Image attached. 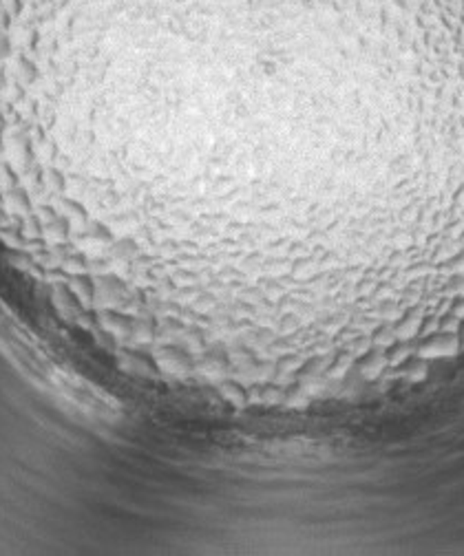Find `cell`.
<instances>
[{"label":"cell","mask_w":464,"mask_h":556,"mask_svg":"<svg viewBox=\"0 0 464 556\" xmlns=\"http://www.w3.org/2000/svg\"><path fill=\"white\" fill-rule=\"evenodd\" d=\"M462 349V340L458 333L436 331L431 336H424L415 342V354L422 360H442V358H456Z\"/></svg>","instance_id":"cell-1"},{"label":"cell","mask_w":464,"mask_h":556,"mask_svg":"<svg viewBox=\"0 0 464 556\" xmlns=\"http://www.w3.org/2000/svg\"><path fill=\"white\" fill-rule=\"evenodd\" d=\"M387 367H389V362H387L385 349H378V347H372L363 358L356 360V373L367 382L378 380L385 373Z\"/></svg>","instance_id":"cell-2"},{"label":"cell","mask_w":464,"mask_h":556,"mask_svg":"<svg viewBox=\"0 0 464 556\" xmlns=\"http://www.w3.org/2000/svg\"><path fill=\"white\" fill-rule=\"evenodd\" d=\"M427 316V309L420 305L415 307H409L404 309L402 318L398 322H394V329H396V338L398 340H418V333H420V324Z\"/></svg>","instance_id":"cell-3"},{"label":"cell","mask_w":464,"mask_h":556,"mask_svg":"<svg viewBox=\"0 0 464 556\" xmlns=\"http://www.w3.org/2000/svg\"><path fill=\"white\" fill-rule=\"evenodd\" d=\"M398 371L394 373V376L398 378H404V380H409V382H422L427 380V376H429V360H422L418 356H411L407 362H402L400 367H396Z\"/></svg>","instance_id":"cell-4"},{"label":"cell","mask_w":464,"mask_h":556,"mask_svg":"<svg viewBox=\"0 0 464 556\" xmlns=\"http://www.w3.org/2000/svg\"><path fill=\"white\" fill-rule=\"evenodd\" d=\"M387 354V362L391 369L400 367L402 362H407L413 354H415V342L413 340H396L389 349H385Z\"/></svg>","instance_id":"cell-5"},{"label":"cell","mask_w":464,"mask_h":556,"mask_svg":"<svg viewBox=\"0 0 464 556\" xmlns=\"http://www.w3.org/2000/svg\"><path fill=\"white\" fill-rule=\"evenodd\" d=\"M370 338H372V347H378V349H389L391 345L398 340L394 324H389V322H383L380 327H376L370 333Z\"/></svg>","instance_id":"cell-6"},{"label":"cell","mask_w":464,"mask_h":556,"mask_svg":"<svg viewBox=\"0 0 464 556\" xmlns=\"http://www.w3.org/2000/svg\"><path fill=\"white\" fill-rule=\"evenodd\" d=\"M438 268H433V263H415V265H407V268L402 270V278L404 281H415V283H420V281H427L429 276L436 274Z\"/></svg>","instance_id":"cell-7"},{"label":"cell","mask_w":464,"mask_h":556,"mask_svg":"<svg viewBox=\"0 0 464 556\" xmlns=\"http://www.w3.org/2000/svg\"><path fill=\"white\" fill-rule=\"evenodd\" d=\"M376 313H378V318L380 322H389V324H394L402 318V313L404 309L400 307L398 300H383V303H378L376 305Z\"/></svg>","instance_id":"cell-8"},{"label":"cell","mask_w":464,"mask_h":556,"mask_svg":"<svg viewBox=\"0 0 464 556\" xmlns=\"http://www.w3.org/2000/svg\"><path fill=\"white\" fill-rule=\"evenodd\" d=\"M438 294L442 298H462L464 296V274L447 276L445 283L440 285Z\"/></svg>","instance_id":"cell-9"},{"label":"cell","mask_w":464,"mask_h":556,"mask_svg":"<svg viewBox=\"0 0 464 556\" xmlns=\"http://www.w3.org/2000/svg\"><path fill=\"white\" fill-rule=\"evenodd\" d=\"M370 349H372V338L367 336V333H361V336H356L350 345H345V347H343V351H345V354H350L354 360H359V358H363L367 351H370Z\"/></svg>","instance_id":"cell-10"},{"label":"cell","mask_w":464,"mask_h":556,"mask_svg":"<svg viewBox=\"0 0 464 556\" xmlns=\"http://www.w3.org/2000/svg\"><path fill=\"white\" fill-rule=\"evenodd\" d=\"M370 300L372 305H378V303H383V300H398V294H396V287L391 285V283H378L374 287V292L370 294Z\"/></svg>","instance_id":"cell-11"},{"label":"cell","mask_w":464,"mask_h":556,"mask_svg":"<svg viewBox=\"0 0 464 556\" xmlns=\"http://www.w3.org/2000/svg\"><path fill=\"white\" fill-rule=\"evenodd\" d=\"M398 303L402 309H409V307H415V305H420L422 303V289L420 285H411L407 287L404 292L398 294Z\"/></svg>","instance_id":"cell-12"},{"label":"cell","mask_w":464,"mask_h":556,"mask_svg":"<svg viewBox=\"0 0 464 556\" xmlns=\"http://www.w3.org/2000/svg\"><path fill=\"white\" fill-rule=\"evenodd\" d=\"M460 324H462V320L456 318L454 313H445V316H440V331L460 333Z\"/></svg>","instance_id":"cell-13"},{"label":"cell","mask_w":464,"mask_h":556,"mask_svg":"<svg viewBox=\"0 0 464 556\" xmlns=\"http://www.w3.org/2000/svg\"><path fill=\"white\" fill-rule=\"evenodd\" d=\"M436 331H440V318L438 316H424V320H422V324H420V333H418V338H424V336H431V333H436Z\"/></svg>","instance_id":"cell-14"},{"label":"cell","mask_w":464,"mask_h":556,"mask_svg":"<svg viewBox=\"0 0 464 556\" xmlns=\"http://www.w3.org/2000/svg\"><path fill=\"white\" fill-rule=\"evenodd\" d=\"M449 313H454L456 318L464 320V296H462V298H454V300H451Z\"/></svg>","instance_id":"cell-15"},{"label":"cell","mask_w":464,"mask_h":556,"mask_svg":"<svg viewBox=\"0 0 464 556\" xmlns=\"http://www.w3.org/2000/svg\"><path fill=\"white\" fill-rule=\"evenodd\" d=\"M458 336H460V340L464 342V320H462V324H460V333H458Z\"/></svg>","instance_id":"cell-16"}]
</instances>
